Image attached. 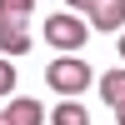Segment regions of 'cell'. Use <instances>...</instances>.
Here are the masks:
<instances>
[{
	"label": "cell",
	"instance_id": "obj_9",
	"mask_svg": "<svg viewBox=\"0 0 125 125\" xmlns=\"http://www.w3.org/2000/svg\"><path fill=\"white\" fill-rule=\"evenodd\" d=\"M0 95H15V65L0 55Z\"/></svg>",
	"mask_w": 125,
	"mask_h": 125
},
{
	"label": "cell",
	"instance_id": "obj_10",
	"mask_svg": "<svg viewBox=\"0 0 125 125\" xmlns=\"http://www.w3.org/2000/svg\"><path fill=\"white\" fill-rule=\"evenodd\" d=\"M65 5H70V15H75V10H80V15H90V10L100 5V0H65Z\"/></svg>",
	"mask_w": 125,
	"mask_h": 125
},
{
	"label": "cell",
	"instance_id": "obj_8",
	"mask_svg": "<svg viewBox=\"0 0 125 125\" xmlns=\"http://www.w3.org/2000/svg\"><path fill=\"white\" fill-rule=\"evenodd\" d=\"M30 15H35V0H0V20H15V25H25Z\"/></svg>",
	"mask_w": 125,
	"mask_h": 125
},
{
	"label": "cell",
	"instance_id": "obj_7",
	"mask_svg": "<svg viewBox=\"0 0 125 125\" xmlns=\"http://www.w3.org/2000/svg\"><path fill=\"white\" fill-rule=\"evenodd\" d=\"M45 120H50V125H90V110L80 105V100H60Z\"/></svg>",
	"mask_w": 125,
	"mask_h": 125
},
{
	"label": "cell",
	"instance_id": "obj_4",
	"mask_svg": "<svg viewBox=\"0 0 125 125\" xmlns=\"http://www.w3.org/2000/svg\"><path fill=\"white\" fill-rule=\"evenodd\" d=\"M5 120H10V125H45V110H40V100L15 95V100L5 105Z\"/></svg>",
	"mask_w": 125,
	"mask_h": 125
},
{
	"label": "cell",
	"instance_id": "obj_12",
	"mask_svg": "<svg viewBox=\"0 0 125 125\" xmlns=\"http://www.w3.org/2000/svg\"><path fill=\"white\" fill-rule=\"evenodd\" d=\"M115 115H120V125H125V105H120V110H115Z\"/></svg>",
	"mask_w": 125,
	"mask_h": 125
},
{
	"label": "cell",
	"instance_id": "obj_13",
	"mask_svg": "<svg viewBox=\"0 0 125 125\" xmlns=\"http://www.w3.org/2000/svg\"><path fill=\"white\" fill-rule=\"evenodd\" d=\"M0 125H10V120H5V110H0Z\"/></svg>",
	"mask_w": 125,
	"mask_h": 125
},
{
	"label": "cell",
	"instance_id": "obj_5",
	"mask_svg": "<svg viewBox=\"0 0 125 125\" xmlns=\"http://www.w3.org/2000/svg\"><path fill=\"white\" fill-rule=\"evenodd\" d=\"M30 50V30L25 25H15V20H0V55H25Z\"/></svg>",
	"mask_w": 125,
	"mask_h": 125
},
{
	"label": "cell",
	"instance_id": "obj_11",
	"mask_svg": "<svg viewBox=\"0 0 125 125\" xmlns=\"http://www.w3.org/2000/svg\"><path fill=\"white\" fill-rule=\"evenodd\" d=\"M120 60H125V30H120Z\"/></svg>",
	"mask_w": 125,
	"mask_h": 125
},
{
	"label": "cell",
	"instance_id": "obj_1",
	"mask_svg": "<svg viewBox=\"0 0 125 125\" xmlns=\"http://www.w3.org/2000/svg\"><path fill=\"white\" fill-rule=\"evenodd\" d=\"M45 80H50V90H55V95L75 100V95H85V90H90L95 70H90L80 55H55V60L45 65Z\"/></svg>",
	"mask_w": 125,
	"mask_h": 125
},
{
	"label": "cell",
	"instance_id": "obj_3",
	"mask_svg": "<svg viewBox=\"0 0 125 125\" xmlns=\"http://www.w3.org/2000/svg\"><path fill=\"white\" fill-rule=\"evenodd\" d=\"M125 25V0H100L95 10H90V30H105V35H115Z\"/></svg>",
	"mask_w": 125,
	"mask_h": 125
},
{
	"label": "cell",
	"instance_id": "obj_6",
	"mask_svg": "<svg viewBox=\"0 0 125 125\" xmlns=\"http://www.w3.org/2000/svg\"><path fill=\"white\" fill-rule=\"evenodd\" d=\"M95 85H100V100H105L110 110H120V105H125V70H120V65H115V70H105Z\"/></svg>",
	"mask_w": 125,
	"mask_h": 125
},
{
	"label": "cell",
	"instance_id": "obj_2",
	"mask_svg": "<svg viewBox=\"0 0 125 125\" xmlns=\"http://www.w3.org/2000/svg\"><path fill=\"white\" fill-rule=\"evenodd\" d=\"M40 35H45L50 45L60 50V55H80V45L90 40V25H85L80 15H70V10H65V15H45Z\"/></svg>",
	"mask_w": 125,
	"mask_h": 125
}]
</instances>
